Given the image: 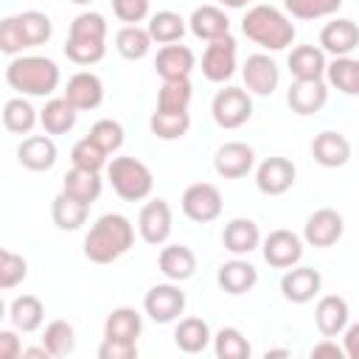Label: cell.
<instances>
[{
	"instance_id": "cell-1",
	"label": "cell",
	"mask_w": 359,
	"mask_h": 359,
	"mask_svg": "<svg viewBox=\"0 0 359 359\" xmlns=\"http://www.w3.org/2000/svg\"><path fill=\"white\" fill-rule=\"evenodd\" d=\"M135 244V227L123 213H104L84 236V258L93 264H112Z\"/></svg>"
},
{
	"instance_id": "cell-2",
	"label": "cell",
	"mask_w": 359,
	"mask_h": 359,
	"mask_svg": "<svg viewBox=\"0 0 359 359\" xmlns=\"http://www.w3.org/2000/svg\"><path fill=\"white\" fill-rule=\"evenodd\" d=\"M6 81L11 90L22 95L45 98L59 87L62 73H59V65L48 56H14L6 67Z\"/></svg>"
},
{
	"instance_id": "cell-3",
	"label": "cell",
	"mask_w": 359,
	"mask_h": 359,
	"mask_svg": "<svg viewBox=\"0 0 359 359\" xmlns=\"http://www.w3.org/2000/svg\"><path fill=\"white\" fill-rule=\"evenodd\" d=\"M241 31L247 39H252L255 45L266 48V50H283L294 42V25L289 22V17L275 8V6H252L244 20H241Z\"/></svg>"
},
{
	"instance_id": "cell-4",
	"label": "cell",
	"mask_w": 359,
	"mask_h": 359,
	"mask_svg": "<svg viewBox=\"0 0 359 359\" xmlns=\"http://www.w3.org/2000/svg\"><path fill=\"white\" fill-rule=\"evenodd\" d=\"M107 53V20L98 11H84L70 22L65 56L76 65H95Z\"/></svg>"
},
{
	"instance_id": "cell-5",
	"label": "cell",
	"mask_w": 359,
	"mask_h": 359,
	"mask_svg": "<svg viewBox=\"0 0 359 359\" xmlns=\"http://www.w3.org/2000/svg\"><path fill=\"white\" fill-rule=\"evenodd\" d=\"M107 180L123 202H140L154 188L149 165L135 157H112V163H107Z\"/></svg>"
},
{
	"instance_id": "cell-6",
	"label": "cell",
	"mask_w": 359,
	"mask_h": 359,
	"mask_svg": "<svg viewBox=\"0 0 359 359\" xmlns=\"http://www.w3.org/2000/svg\"><path fill=\"white\" fill-rule=\"evenodd\" d=\"M210 115L222 129H238L252 118V98L241 87H224L213 95Z\"/></svg>"
},
{
	"instance_id": "cell-7",
	"label": "cell",
	"mask_w": 359,
	"mask_h": 359,
	"mask_svg": "<svg viewBox=\"0 0 359 359\" xmlns=\"http://www.w3.org/2000/svg\"><path fill=\"white\" fill-rule=\"evenodd\" d=\"M222 194L213 182H194L182 191V213L191 222L208 224L222 216Z\"/></svg>"
},
{
	"instance_id": "cell-8",
	"label": "cell",
	"mask_w": 359,
	"mask_h": 359,
	"mask_svg": "<svg viewBox=\"0 0 359 359\" xmlns=\"http://www.w3.org/2000/svg\"><path fill=\"white\" fill-rule=\"evenodd\" d=\"M143 311L154 323H174L185 311V292L171 280V283H157L146 292L143 297Z\"/></svg>"
},
{
	"instance_id": "cell-9",
	"label": "cell",
	"mask_w": 359,
	"mask_h": 359,
	"mask_svg": "<svg viewBox=\"0 0 359 359\" xmlns=\"http://www.w3.org/2000/svg\"><path fill=\"white\" fill-rule=\"evenodd\" d=\"M236 73V39L230 34L210 39V45L202 53V76L208 81H227Z\"/></svg>"
},
{
	"instance_id": "cell-10",
	"label": "cell",
	"mask_w": 359,
	"mask_h": 359,
	"mask_svg": "<svg viewBox=\"0 0 359 359\" xmlns=\"http://www.w3.org/2000/svg\"><path fill=\"white\" fill-rule=\"evenodd\" d=\"M297 168L289 157H266L258 168H255V185L261 194L266 196H280L294 185Z\"/></svg>"
},
{
	"instance_id": "cell-11",
	"label": "cell",
	"mask_w": 359,
	"mask_h": 359,
	"mask_svg": "<svg viewBox=\"0 0 359 359\" xmlns=\"http://www.w3.org/2000/svg\"><path fill=\"white\" fill-rule=\"evenodd\" d=\"M137 233L146 244H165L171 236V208L165 199H151L137 213Z\"/></svg>"
},
{
	"instance_id": "cell-12",
	"label": "cell",
	"mask_w": 359,
	"mask_h": 359,
	"mask_svg": "<svg viewBox=\"0 0 359 359\" xmlns=\"http://www.w3.org/2000/svg\"><path fill=\"white\" fill-rule=\"evenodd\" d=\"M252 165H255V151H252V146H247L241 140H230V143L219 146L213 154V168L224 180H241L252 171Z\"/></svg>"
},
{
	"instance_id": "cell-13",
	"label": "cell",
	"mask_w": 359,
	"mask_h": 359,
	"mask_svg": "<svg viewBox=\"0 0 359 359\" xmlns=\"http://www.w3.org/2000/svg\"><path fill=\"white\" fill-rule=\"evenodd\" d=\"M342 233H345V219L334 208L314 210L306 219V227H303V238L311 247H331V244H337L342 238Z\"/></svg>"
},
{
	"instance_id": "cell-14",
	"label": "cell",
	"mask_w": 359,
	"mask_h": 359,
	"mask_svg": "<svg viewBox=\"0 0 359 359\" xmlns=\"http://www.w3.org/2000/svg\"><path fill=\"white\" fill-rule=\"evenodd\" d=\"M264 261L275 269H289L303 258V241L292 230H272L264 238Z\"/></svg>"
},
{
	"instance_id": "cell-15",
	"label": "cell",
	"mask_w": 359,
	"mask_h": 359,
	"mask_svg": "<svg viewBox=\"0 0 359 359\" xmlns=\"http://www.w3.org/2000/svg\"><path fill=\"white\" fill-rule=\"evenodd\" d=\"M76 112H84V109H95L101 101H104V84L95 73L90 70H79L67 79L65 84V95H62Z\"/></svg>"
},
{
	"instance_id": "cell-16",
	"label": "cell",
	"mask_w": 359,
	"mask_h": 359,
	"mask_svg": "<svg viewBox=\"0 0 359 359\" xmlns=\"http://www.w3.org/2000/svg\"><path fill=\"white\" fill-rule=\"evenodd\" d=\"M241 76H244L247 90L255 93V95H272L278 90V81H280V70H278L275 59H269L266 53L247 56V62L241 67Z\"/></svg>"
},
{
	"instance_id": "cell-17",
	"label": "cell",
	"mask_w": 359,
	"mask_h": 359,
	"mask_svg": "<svg viewBox=\"0 0 359 359\" xmlns=\"http://www.w3.org/2000/svg\"><path fill=\"white\" fill-rule=\"evenodd\" d=\"M320 286H323V278H320V272L314 266H297L294 264L280 278V292H283V297L289 303H309V300H314Z\"/></svg>"
},
{
	"instance_id": "cell-18",
	"label": "cell",
	"mask_w": 359,
	"mask_h": 359,
	"mask_svg": "<svg viewBox=\"0 0 359 359\" xmlns=\"http://www.w3.org/2000/svg\"><path fill=\"white\" fill-rule=\"evenodd\" d=\"M320 50L323 53H334V56H351L359 48V28L353 20L339 17L325 22V28L320 31Z\"/></svg>"
},
{
	"instance_id": "cell-19",
	"label": "cell",
	"mask_w": 359,
	"mask_h": 359,
	"mask_svg": "<svg viewBox=\"0 0 359 359\" xmlns=\"http://www.w3.org/2000/svg\"><path fill=\"white\" fill-rule=\"evenodd\" d=\"M196 59H194V50L188 45H163L154 56V70L163 81H177V79H188L191 70H194Z\"/></svg>"
},
{
	"instance_id": "cell-20",
	"label": "cell",
	"mask_w": 359,
	"mask_h": 359,
	"mask_svg": "<svg viewBox=\"0 0 359 359\" xmlns=\"http://www.w3.org/2000/svg\"><path fill=\"white\" fill-rule=\"evenodd\" d=\"M325 101H328V84L323 79H311V81L294 79V84L286 93V104L297 115H314L325 107Z\"/></svg>"
},
{
	"instance_id": "cell-21",
	"label": "cell",
	"mask_w": 359,
	"mask_h": 359,
	"mask_svg": "<svg viewBox=\"0 0 359 359\" xmlns=\"http://www.w3.org/2000/svg\"><path fill=\"white\" fill-rule=\"evenodd\" d=\"M311 157L323 165V168H342L351 160V143L345 135L325 129L320 135H314L311 140Z\"/></svg>"
},
{
	"instance_id": "cell-22",
	"label": "cell",
	"mask_w": 359,
	"mask_h": 359,
	"mask_svg": "<svg viewBox=\"0 0 359 359\" xmlns=\"http://www.w3.org/2000/svg\"><path fill=\"white\" fill-rule=\"evenodd\" d=\"M56 143L48 135H28L17 146V160L28 171H50L56 163Z\"/></svg>"
},
{
	"instance_id": "cell-23",
	"label": "cell",
	"mask_w": 359,
	"mask_h": 359,
	"mask_svg": "<svg viewBox=\"0 0 359 359\" xmlns=\"http://www.w3.org/2000/svg\"><path fill=\"white\" fill-rule=\"evenodd\" d=\"M351 320V306L345 297L339 294H325L317 300V309H314V323L320 328L323 337H339L342 328L348 325Z\"/></svg>"
},
{
	"instance_id": "cell-24",
	"label": "cell",
	"mask_w": 359,
	"mask_h": 359,
	"mask_svg": "<svg viewBox=\"0 0 359 359\" xmlns=\"http://www.w3.org/2000/svg\"><path fill=\"white\" fill-rule=\"evenodd\" d=\"M157 266H160V272H163L168 280L182 283V280H188V278L196 272V255H194V250L185 247V244H168V247L160 250Z\"/></svg>"
},
{
	"instance_id": "cell-25",
	"label": "cell",
	"mask_w": 359,
	"mask_h": 359,
	"mask_svg": "<svg viewBox=\"0 0 359 359\" xmlns=\"http://www.w3.org/2000/svg\"><path fill=\"white\" fill-rule=\"evenodd\" d=\"M188 28L196 39L210 42V39H219V36L230 34V20L219 6H199V8H194V14L188 20Z\"/></svg>"
},
{
	"instance_id": "cell-26",
	"label": "cell",
	"mask_w": 359,
	"mask_h": 359,
	"mask_svg": "<svg viewBox=\"0 0 359 359\" xmlns=\"http://www.w3.org/2000/svg\"><path fill=\"white\" fill-rule=\"evenodd\" d=\"M101 188H104V182H101L98 171H87V168H76V165L62 180V194L73 196L81 205H93L101 196Z\"/></svg>"
},
{
	"instance_id": "cell-27",
	"label": "cell",
	"mask_w": 359,
	"mask_h": 359,
	"mask_svg": "<svg viewBox=\"0 0 359 359\" xmlns=\"http://www.w3.org/2000/svg\"><path fill=\"white\" fill-rule=\"evenodd\" d=\"M222 244L233 255H250L261 244V230L252 219H233L222 233Z\"/></svg>"
},
{
	"instance_id": "cell-28",
	"label": "cell",
	"mask_w": 359,
	"mask_h": 359,
	"mask_svg": "<svg viewBox=\"0 0 359 359\" xmlns=\"http://www.w3.org/2000/svg\"><path fill=\"white\" fill-rule=\"evenodd\" d=\"M216 280H219V286H222L227 294H244V292H250V289L258 283V269H255L250 261L233 258V261H227V264L219 266Z\"/></svg>"
},
{
	"instance_id": "cell-29",
	"label": "cell",
	"mask_w": 359,
	"mask_h": 359,
	"mask_svg": "<svg viewBox=\"0 0 359 359\" xmlns=\"http://www.w3.org/2000/svg\"><path fill=\"white\" fill-rule=\"evenodd\" d=\"M143 331V320L135 309L129 306H121V309H112L104 320V339H121V342H137Z\"/></svg>"
},
{
	"instance_id": "cell-30",
	"label": "cell",
	"mask_w": 359,
	"mask_h": 359,
	"mask_svg": "<svg viewBox=\"0 0 359 359\" xmlns=\"http://www.w3.org/2000/svg\"><path fill=\"white\" fill-rule=\"evenodd\" d=\"M289 70L300 81L323 79V73H325V53L317 45H297L289 53Z\"/></svg>"
},
{
	"instance_id": "cell-31",
	"label": "cell",
	"mask_w": 359,
	"mask_h": 359,
	"mask_svg": "<svg viewBox=\"0 0 359 359\" xmlns=\"http://www.w3.org/2000/svg\"><path fill=\"white\" fill-rule=\"evenodd\" d=\"M325 84L337 87L345 95L359 93V62L353 56H334V62H325Z\"/></svg>"
},
{
	"instance_id": "cell-32",
	"label": "cell",
	"mask_w": 359,
	"mask_h": 359,
	"mask_svg": "<svg viewBox=\"0 0 359 359\" xmlns=\"http://www.w3.org/2000/svg\"><path fill=\"white\" fill-rule=\"evenodd\" d=\"M8 317H11V325L22 334H34L42 320H45V306L39 297L34 294H20L14 297V303L8 306Z\"/></svg>"
},
{
	"instance_id": "cell-33",
	"label": "cell",
	"mask_w": 359,
	"mask_h": 359,
	"mask_svg": "<svg viewBox=\"0 0 359 359\" xmlns=\"http://www.w3.org/2000/svg\"><path fill=\"white\" fill-rule=\"evenodd\" d=\"M210 337H213L210 334V325L202 317H185L174 328V342L185 353H202L210 345Z\"/></svg>"
},
{
	"instance_id": "cell-34",
	"label": "cell",
	"mask_w": 359,
	"mask_h": 359,
	"mask_svg": "<svg viewBox=\"0 0 359 359\" xmlns=\"http://www.w3.org/2000/svg\"><path fill=\"white\" fill-rule=\"evenodd\" d=\"M87 213H90V205H81L67 194H56L50 202V219L59 230H79L87 222Z\"/></svg>"
},
{
	"instance_id": "cell-35",
	"label": "cell",
	"mask_w": 359,
	"mask_h": 359,
	"mask_svg": "<svg viewBox=\"0 0 359 359\" xmlns=\"http://www.w3.org/2000/svg\"><path fill=\"white\" fill-rule=\"evenodd\" d=\"M39 115L36 109L31 107V101H25L22 95L17 98H8L3 104V126L11 132V135H28L34 126H36Z\"/></svg>"
},
{
	"instance_id": "cell-36",
	"label": "cell",
	"mask_w": 359,
	"mask_h": 359,
	"mask_svg": "<svg viewBox=\"0 0 359 359\" xmlns=\"http://www.w3.org/2000/svg\"><path fill=\"white\" fill-rule=\"evenodd\" d=\"M14 17H17V25H20V34H22L25 48H36V45H45V42L50 39L53 22H50L48 14L28 8V11H20V14H14Z\"/></svg>"
},
{
	"instance_id": "cell-37",
	"label": "cell",
	"mask_w": 359,
	"mask_h": 359,
	"mask_svg": "<svg viewBox=\"0 0 359 359\" xmlns=\"http://www.w3.org/2000/svg\"><path fill=\"white\" fill-rule=\"evenodd\" d=\"M76 115L79 112L65 98H50L39 112V123L48 135H65L76 126Z\"/></svg>"
},
{
	"instance_id": "cell-38",
	"label": "cell",
	"mask_w": 359,
	"mask_h": 359,
	"mask_svg": "<svg viewBox=\"0 0 359 359\" xmlns=\"http://www.w3.org/2000/svg\"><path fill=\"white\" fill-rule=\"evenodd\" d=\"M149 36L151 42H160V45H171V42H180L182 34H185V20L177 14V11H157L149 17Z\"/></svg>"
},
{
	"instance_id": "cell-39",
	"label": "cell",
	"mask_w": 359,
	"mask_h": 359,
	"mask_svg": "<svg viewBox=\"0 0 359 359\" xmlns=\"http://www.w3.org/2000/svg\"><path fill=\"white\" fill-rule=\"evenodd\" d=\"M115 48H118V53H121L123 59L137 62V59H143V56L149 53L151 36H149V31L140 28V25H123V28L115 34Z\"/></svg>"
},
{
	"instance_id": "cell-40",
	"label": "cell",
	"mask_w": 359,
	"mask_h": 359,
	"mask_svg": "<svg viewBox=\"0 0 359 359\" xmlns=\"http://www.w3.org/2000/svg\"><path fill=\"white\" fill-rule=\"evenodd\" d=\"M194 87L191 79H177V81H163L157 93V109L160 112H188Z\"/></svg>"
},
{
	"instance_id": "cell-41",
	"label": "cell",
	"mask_w": 359,
	"mask_h": 359,
	"mask_svg": "<svg viewBox=\"0 0 359 359\" xmlns=\"http://www.w3.org/2000/svg\"><path fill=\"white\" fill-rule=\"evenodd\" d=\"M151 135H157L160 140H180L188 129H191V115L188 112H160L154 109L149 118Z\"/></svg>"
},
{
	"instance_id": "cell-42",
	"label": "cell",
	"mask_w": 359,
	"mask_h": 359,
	"mask_svg": "<svg viewBox=\"0 0 359 359\" xmlns=\"http://www.w3.org/2000/svg\"><path fill=\"white\" fill-rule=\"evenodd\" d=\"M42 345H45V351L50 353V356H67V353H73V348H76V331H73V325L67 323V320H53V323H48L45 325V334H42Z\"/></svg>"
},
{
	"instance_id": "cell-43",
	"label": "cell",
	"mask_w": 359,
	"mask_h": 359,
	"mask_svg": "<svg viewBox=\"0 0 359 359\" xmlns=\"http://www.w3.org/2000/svg\"><path fill=\"white\" fill-rule=\"evenodd\" d=\"M210 339H213V351L219 359H250V353H252L247 337L233 325L219 328L216 337H210Z\"/></svg>"
},
{
	"instance_id": "cell-44",
	"label": "cell",
	"mask_w": 359,
	"mask_h": 359,
	"mask_svg": "<svg viewBox=\"0 0 359 359\" xmlns=\"http://www.w3.org/2000/svg\"><path fill=\"white\" fill-rule=\"evenodd\" d=\"M283 8L297 20H320L337 14L342 0H283Z\"/></svg>"
},
{
	"instance_id": "cell-45",
	"label": "cell",
	"mask_w": 359,
	"mask_h": 359,
	"mask_svg": "<svg viewBox=\"0 0 359 359\" xmlns=\"http://www.w3.org/2000/svg\"><path fill=\"white\" fill-rule=\"evenodd\" d=\"M70 160L76 168H87V171H101L107 165V151L90 140V137H81L73 149H70Z\"/></svg>"
},
{
	"instance_id": "cell-46",
	"label": "cell",
	"mask_w": 359,
	"mask_h": 359,
	"mask_svg": "<svg viewBox=\"0 0 359 359\" xmlns=\"http://www.w3.org/2000/svg\"><path fill=\"white\" fill-rule=\"evenodd\" d=\"M87 137L95 140L107 154H112V151H118L123 146V126L118 121H112V118H101V121H95L90 126Z\"/></svg>"
},
{
	"instance_id": "cell-47",
	"label": "cell",
	"mask_w": 359,
	"mask_h": 359,
	"mask_svg": "<svg viewBox=\"0 0 359 359\" xmlns=\"http://www.w3.org/2000/svg\"><path fill=\"white\" fill-rule=\"evenodd\" d=\"M25 278H28V264H25V258L17 255V252H8L6 261L0 264V289H14V286H20Z\"/></svg>"
},
{
	"instance_id": "cell-48",
	"label": "cell",
	"mask_w": 359,
	"mask_h": 359,
	"mask_svg": "<svg viewBox=\"0 0 359 359\" xmlns=\"http://www.w3.org/2000/svg\"><path fill=\"white\" fill-rule=\"evenodd\" d=\"M25 50V42H22V34H20V25H17V17H3L0 20V53L6 56H20Z\"/></svg>"
},
{
	"instance_id": "cell-49",
	"label": "cell",
	"mask_w": 359,
	"mask_h": 359,
	"mask_svg": "<svg viewBox=\"0 0 359 359\" xmlns=\"http://www.w3.org/2000/svg\"><path fill=\"white\" fill-rule=\"evenodd\" d=\"M112 11L121 22L137 25L140 20L149 17V0H112Z\"/></svg>"
},
{
	"instance_id": "cell-50",
	"label": "cell",
	"mask_w": 359,
	"mask_h": 359,
	"mask_svg": "<svg viewBox=\"0 0 359 359\" xmlns=\"http://www.w3.org/2000/svg\"><path fill=\"white\" fill-rule=\"evenodd\" d=\"M98 359H137V342L104 339L98 348Z\"/></svg>"
},
{
	"instance_id": "cell-51",
	"label": "cell",
	"mask_w": 359,
	"mask_h": 359,
	"mask_svg": "<svg viewBox=\"0 0 359 359\" xmlns=\"http://www.w3.org/2000/svg\"><path fill=\"white\" fill-rule=\"evenodd\" d=\"M20 353H22V342H20L17 328L14 331L0 328V359H17Z\"/></svg>"
},
{
	"instance_id": "cell-52",
	"label": "cell",
	"mask_w": 359,
	"mask_h": 359,
	"mask_svg": "<svg viewBox=\"0 0 359 359\" xmlns=\"http://www.w3.org/2000/svg\"><path fill=\"white\" fill-rule=\"evenodd\" d=\"M311 356H337V359H342L345 353H342V348L337 342H331V337H325V342L311 348Z\"/></svg>"
},
{
	"instance_id": "cell-53",
	"label": "cell",
	"mask_w": 359,
	"mask_h": 359,
	"mask_svg": "<svg viewBox=\"0 0 359 359\" xmlns=\"http://www.w3.org/2000/svg\"><path fill=\"white\" fill-rule=\"evenodd\" d=\"M345 359H356V337H359V325H345Z\"/></svg>"
},
{
	"instance_id": "cell-54",
	"label": "cell",
	"mask_w": 359,
	"mask_h": 359,
	"mask_svg": "<svg viewBox=\"0 0 359 359\" xmlns=\"http://www.w3.org/2000/svg\"><path fill=\"white\" fill-rule=\"evenodd\" d=\"M20 356H28V359H34V356H42V359H48L50 353H48V351H45V345H42V348H22V353H20Z\"/></svg>"
},
{
	"instance_id": "cell-55",
	"label": "cell",
	"mask_w": 359,
	"mask_h": 359,
	"mask_svg": "<svg viewBox=\"0 0 359 359\" xmlns=\"http://www.w3.org/2000/svg\"><path fill=\"white\" fill-rule=\"evenodd\" d=\"M222 6H227V8H244L250 0H219Z\"/></svg>"
},
{
	"instance_id": "cell-56",
	"label": "cell",
	"mask_w": 359,
	"mask_h": 359,
	"mask_svg": "<svg viewBox=\"0 0 359 359\" xmlns=\"http://www.w3.org/2000/svg\"><path fill=\"white\" fill-rule=\"evenodd\" d=\"M269 356H289V351H283V348H280V351H266V359H269Z\"/></svg>"
},
{
	"instance_id": "cell-57",
	"label": "cell",
	"mask_w": 359,
	"mask_h": 359,
	"mask_svg": "<svg viewBox=\"0 0 359 359\" xmlns=\"http://www.w3.org/2000/svg\"><path fill=\"white\" fill-rule=\"evenodd\" d=\"M3 317H6V303H3V297H0V323H3Z\"/></svg>"
},
{
	"instance_id": "cell-58",
	"label": "cell",
	"mask_w": 359,
	"mask_h": 359,
	"mask_svg": "<svg viewBox=\"0 0 359 359\" xmlns=\"http://www.w3.org/2000/svg\"><path fill=\"white\" fill-rule=\"evenodd\" d=\"M6 255H8V250H3V247H0V264L6 261Z\"/></svg>"
},
{
	"instance_id": "cell-59",
	"label": "cell",
	"mask_w": 359,
	"mask_h": 359,
	"mask_svg": "<svg viewBox=\"0 0 359 359\" xmlns=\"http://www.w3.org/2000/svg\"><path fill=\"white\" fill-rule=\"evenodd\" d=\"M70 3H76V6H87L90 0H70Z\"/></svg>"
}]
</instances>
